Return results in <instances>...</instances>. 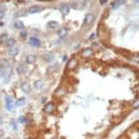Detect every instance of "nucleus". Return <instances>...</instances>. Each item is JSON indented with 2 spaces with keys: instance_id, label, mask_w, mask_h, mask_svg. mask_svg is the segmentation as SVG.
<instances>
[{
  "instance_id": "nucleus-9",
  "label": "nucleus",
  "mask_w": 139,
  "mask_h": 139,
  "mask_svg": "<svg viewBox=\"0 0 139 139\" xmlns=\"http://www.w3.org/2000/svg\"><path fill=\"white\" fill-rule=\"evenodd\" d=\"M58 37H59V38L64 39V38H65L67 35H68L69 31H68V29H67L66 28H60L59 29V31H58Z\"/></svg>"
},
{
  "instance_id": "nucleus-20",
  "label": "nucleus",
  "mask_w": 139,
  "mask_h": 139,
  "mask_svg": "<svg viewBox=\"0 0 139 139\" xmlns=\"http://www.w3.org/2000/svg\"><path fill=\"white\" fill-rule=\"evenodd\" d=\"M16 71L18 74H22V73L25 71V67H24L22 64H19V65L16 67Z\"/></svg>"
},
{
  "instance_id": "nucleus-1",
  "label": "nucleus",
  "mask_w": 139,
  "mask_h": 139,
  "mask_svg": "<svg viewBox=\"0 0 139 139\" xmlns=\"http://www.w3.org/2000/svg\"><path fill=\"white\" fill-rule=\"evenodd\" d=\"M5 101H6V108L9 112L10 113H14L15 112V104L13 102L12 99L10 98V96L6 95L5 97Z\"/></svg>"
},
{
  "instance_id": "nucleus-19",
  "label": "nucleus",
  "mask_w": 139,
  "mask_h": 139,
  "mask_svg": "<svg viewBox=\"0 0 139 139\" xmlns=\"http://www.w3.org/2000/svg\"><path fill=\"white\" fill-rule=\"evenodd\" d=\"M7 40H8V36H7L6 34H2L0 35V43H1V44L6 43Z\"/></svg>"
},
{
  "instance_id": "nucleus-15",
  "label": "nucleus",
  "mask_w": 139,
  "mask_h": 139,
  "mask_svg": "<svg viewBox=\"0 0 139 139\" xmlns=\"http://www.w3.org/2000/svg\"><path fill=\"white\" fill-rule=\"evenodd\" d=\"M43 85H44V83H43V81L42 80H37V81L34 82V87L35 89H41L43 87Z\"/></svg>"
},
{
  "instance_id": "nucleus-13",
  "label": "nucleus",
  "mask_w": 139,
  "mask_h": 139,
  "mask_svg": "<svg viewBox=\"0 0 139 139\" xmlns=\"http://www.w3.org/2000/svg\"><path fill=\"white\" fill-rule=\"evenodd\" d=\"M18 51H19V50H18V48H17V47L11 46L10 49L8 51V53H9V55H10L11 57H15V56L17 55Z\"/></svg>"
},
{
  "instance_id": "nucleus-22",
  "label": "nucleus",
  "mask_w": 139,
  "mask_h": 139,
  "mask_svg": "<svg viewBox=\"0 0 139 139\" xmlns=\"http://www.w3.org/2000/svg\"><path fill=\"white\" fill-rule=\"evenodd\" d=\"M16 16H24V15H27V11L22 10H19L18 12H16Z\"/></svg>"
},
{
  "instance_id": "nucleus-23",
  "label": "nucleus",
  "mask_w": 139,
  "mask_h": 139,
  "mask_svg": "<svg viewBox=\"0 0 139 139\" xmlns=\"http://www.w3.org/2000/svg\"><path fill=\"white\" fill-rule=\"evenodd\" d=\"M20 35H21V37L22 39H26L28 37V32H27V31H21Z\"/></svg>"
},
{
  "instance_id": "nucleus-3",
  "label": "nucleus",
  "mask_w": 139,
  "mask_h": 139,
  "mask_svg": "<svg viewBox=\"0 0 139 139\" xmlns=\"http://www.w3.org/2000/svg\"><path fill=\"white\" fill-rule=\"evenodd\" d=\"M95 19V16H94V14H91V13H88L85 15V18H84V22L88 25H90V24L93 23V21Z\"/></svg>"
},
{
  "instance_id": "nucleus-7",
  "label": "nucleus",
  "mask_w": 139,
  "mask_h": 139,
  "mask_svg": "<svg viewBox=\"0 0 139 139\" xmlns=\"http://www.w3.org/2000/svg\"><path fill=\"white\" fill-rule=\"evenodd\" d=\"M93 54H94V51H93L92 49H90V48H85V49H83L82 51V56L84 57V58L91 57Z\"/></svg>"
},
{
  "instance_id": "nucleus-5",
  "label": "nucleus",
  "mask_w": 139,
  "mask_h": 139,
  "mask_svg": "<svg viewBox=\"0 0 139 139\" xmlns=\"http://www.w3.org/2000/svg\"><path fill=\"white\" fill-rule=\"evenodd\" d=\"M20 88H21V89L22 90V92H24L25 94H28V93L30 92V85L27 82H21Z\"/></svg>"
},
{
  "instance_id": "nucleus-25",
  "label": "nucleus",
  "mask_w": 139,
  "mask_h": 139,
  "mask_svg": "<svg viewBox=\"0 0 139 139\" xmlns=\"http://www.w3.org/2000/svg\"><path fill=\"white\" fill-rule=\"evenodd\" d=\"M3 72H4V70H3V67H2V65L0 64V76L2 75L3 74Z\"/></svg>"
},
{
  "instance_id": "nucleus-21",
  "label": "nucleus",
  "mask_w": 139,
  "mask_h": 139,
  "mask_svg": "<svg viewBox=\"0 0 139 139\" xmlns=\"http://www.w3.org/2000/svg\"><path fill=\"white\" fill-rule=\"evenodd\" d=\"M15 39L10 38V39H8V40H7V41H6V45L8 46L11 47V46H13L15 45Z\"/></svg>"
},
{
  "instance_id": "nucleus-12",
  "label": "nucleus",
  "mask_w": 139,
  "mask_h": 139,
  "mask_svg": "<svg viewBox=\"0 0 139 139\" xmlns=\"http://www.w3.org/2000/svg\"><path fill=\"white\" fill-rule=\"evenodd\" d=\"M125 3V0H115L114 1V3L113 4V9H114V10H116V9L119 8L121 5H123V4Z\"/></svg>"
},
{
  "instance_id": "nucleus-10",
  "label": "nucleus",
  "mask_w": 139,
  "mask_h": 139,
  "mask_svg": "<svg viewBox=\"0 0 139 139\" xmlns=\"http://www.w3.org/2000/svg\"><path fill=\"white\" fill-rule=\"evenodd\" d=\"M54 108H55V107H54V104L52 102H49L48 104H46L45 107V112L46 113H52V112L54 111Z\"/></svg>"
},
{
  "instance_id": "nucleus-29",
  "label": "nucleus",
  "mask_w": 139,
  "mask_h": 139,
  "mask_svg": "<svg viewBox=\"0 0 139 139\" xmlns=\"http://www.w3.org/2000/svg\"><path fill=\"white\" fill-rule=\"evenodd\" d=\"M93 38H94V34H92L91 36H90V39H93Z\"/></svg>"
},
{
  "instance_id": "nucleus-30",
  "label": "nucleus",
  "mask_w": 139,
  "mask_h": 139,
  "mask_svg": "<svg viewBox=\"0 0 139 139\" xmlns=\"http://www.w3.org/2000/svg\"><path fill=\"white\" fill-rule=\"evenodd\" d=\"M5 139H11V138H10V137H7V138H5Z\"/></svg>"
},
{
  "instance_id": "nucleus-17",
  "label": "nucleus",
  "mask_w": 139,
  "mask_h": 139,
  "mask_svg": "<svg viewBox=\"0 0 139 139\" xmlns=\"http://www.w3.org/2000/svg\"><path fill=\"white\" fill-rule=\"evenodd\" d=\"M58 22L55 21H48L46 24L47 27L50 28H56V27H58Z\"/></svg>"
},
{
  "instance_id": "nucleus-26",
  "label": "nucleus",
  "mask_w": 139,
  "mask_h": 139,
  "mask_svg": "<svg viewBox=\"0 0 139 139\" xmlns=\"http://www.w3.org/2000/svg\"><path fill=\"white\" fill-rule=\"evenodd\" d=\"M20 121H21V123H24V118L23 117H21V118H20Z\"/></svg>"
},
{
  "instance_id": "nucleus-4",
  "label": "nucleus",
  "mask_w": 139,
  "mask_h": 139,
  "mask_svg": "<svg viewBox=\"0 0 139 139\" xmlns=\"http://www.w3.org/2000/svg\"><path fill=\"white\" fill-rule=\"evenodd\" d=\"M59 10L63 15H67L70 13V6L68 4H64L59 7Z\"/></svg>"
},
{
  "instance_id": "nucleus-8",
  "label": "nucleus",
  "mask_w": 139,
  "mask_h": 139,
  "mask_svg": "<svg viewBox=\"0 0 139 139\" xmlns=\"http://www.w3.org/2000/svg\"><path fill=\"white\" fill-rule=\"evenodd\" d=\"M36 59H37V58L34 54H29V55H28L27 56V58H26V62L28 63V64H33L36 62Z\"/></svg>"
},
{
  "instance_id": "nucleus-14",
  "label": "nucleus",
  "mask_w": 139,
  "mask_h": 139,
  "mask_svg": "<svg viewBox=\"0 0 139 139\" xmlns=\"http://www.w3.org/2000/svg\"><path fill=\"white\" fill-rule=\"evenodd\" d=\"M30 45L33 46H41V41L37 38L32 37V38L30 39Z\"/></svg>"
},
{
  "instance_id": "nucleus-11",
  "label": "nucleus",
  "mask_w": 139,
  "mask_h": 139,
  "mask_svg": "<svg viewBox=\"0 0 139 139\" xmlns=\"http://www.w3.org/2000/svg\"><path fill=\"white\" fill-rule=\"evenodd\" d=\"M41 10V7L39 6V5H34V6L30 7L29 10H28V12L30 14H35L37 12H40Z\"/></svg>"
},
{
  "instance_id": "nucleus-6",
  "label": "nucleus",
  "mask_w": 139,
  "mask_h": 139,
  "mask_svg": "<svg viewBox=\"0 0 139 139\" xmlns=\"http://www.w3.org/2000/svg\"><path fill=\"white\" fill-rule=\"evenodd\" d=\"M77 66V60L76 58H71L68 62V64H67V68L69 70H74V69H76Z\"/></svg>"
},
{
  "instance_id": "nucleus-2",
  "label": "nucleus",
  "mask_w": 139,
  "mask_h": 139,
  "mask_svg": "<svg viewBox=\"0 0 139 139\" xmlns=\"http://www.w3.org/2000/svg\"><path fill=\"white\" fill-rule=\"evenodd\" d=\"M87 1H76L71 4V7L74 10H82L86 6Z\"/></svg>"
},
{
  "instance_id": "nucleus-28",
  "label": "nucleus",
  "mask_w": 139,
  "mask_h": 139,
  "mask_svg": "<svg viewBox=\"0 0 139 139\" xmlns=\"http://www.w3.org/2000/svg\"><path fill=\"white\" fill-rule=\"evenodd\" d=\"M3 121H4V120H3V118H2V117H1V116H0V124H2Z\"/></svg>"
},
{
  "instance_id": "nucleus-27",
  "label": "nucleus",
  "mask_w": 139,
  "mask_h": 139,
  "mask_svg": "<svg viewBox=\"0 0 139 139\" xmlns=\"http://www.w3.org/2000/svg\"><path fill=\"white\" fill-rule=\"evenodd\" d=\"M106 2H107V0H101V4H104Z\"/></svg>"
},
{
  "instance_id": "nucleus-31",
  "label": "nucleus",
  "mask_w": 139,
  "mask_h": 139,
  "mask_svg": "<svg viewBox=\"0 0 139 139\" xmlns=\"http://www.w3.org/2000/svg\"><path fill=\"white\" fill-rule=\"evenodd\" d=\"M40 1H42V0H40Z\"/></svg>"
},
{
  "instance_id": "nucleus-16",
  "label": "nucleus",
  "mask_w": 139,
  "mask_h": 139,
  "mask_svg": "<svg viewBox=\"0 0 139 139\" xmlns=\"http://www.w3.org/2000/svg\"><path fill=\"white\" fill-rule=\"evenodd\" d=\"M25 103H26L25 98L22 97V98H20L17 100L16 102H15V106H16V107H22V106L25 105Z\"/></svg>"
},
{
  "instance_id": "nucleus-18",
  "label": "nucleus",
  "mask_w": 139,
  "mask_h": 139,
  "mask_svg": "<svg viewBox=\"0 0 139 139\" xmlns=\"http://www.w3.org/2000/svg\"><path fill=\"white\" fill-rule=\"evenodd\" d=\"M15 27L16 28H19V29H21V28H24V23L22 22L21 21H20V20H18V21H16L15 22Z\"/></svg>"
},
{
  "instance_id": "nucleus-24",
  "label": "nucleus",
  "mask_w": 139,
  "mask_h": 139,
  "mask_svg": "<svg viewBox=\"0 0 139 139\" xmlns=\"http://www.w3.org/2000/svg\"><path fill=\"white\" fill-rule=\"evenodd\" d=\"M4 12L1 10V11H0V20L3 19V18H4Z\"/></svg>"
}]
</instances>
